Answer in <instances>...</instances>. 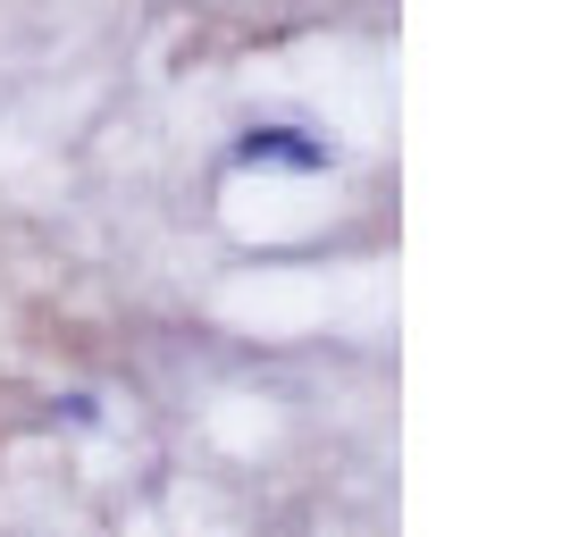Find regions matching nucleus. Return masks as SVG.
<instances>
[{"label":"nucleus","mask_w":562,"mask_h":537,"mask_svg":"<svg viewBox=\"0 0 562 537\" xmlns=\"http://www.w3.org/2000/svg\"><path fill=\"white\" fill-rule=\"evenodd\" d=\"M235 160L244 168H328L336 152L311 143L303 126H244V135H235Z\"/></svg>","instance_id":"f257e3e1"}]
</instances>
